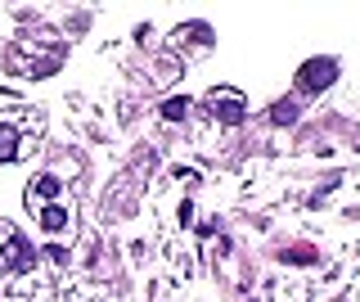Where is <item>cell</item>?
I'll return each mask as SVG.
<instances>
[{
  "label": "cell",
  "mask_w": 360,
  "mask_h": 302,
  "mask_svg": "<svg viewBox=\"0 0 360 302\" xmlns=\"http://www.w3.org/2000/svg\"><path fill=\"white\" fill-rule=\"evenodd\" d=\"M185 113H189L185 95H180V100H167V104H163V118H167V122H180V118H185Z\"/></svg>",
  "instance_id": "ba28073f"
},
{
  "label": "cell",
  "mask_w": 360,
  "mask_h": 302,
  "mask_svg": "<svg viewBox=\"0 0 360 302\" xmlns=\"http://www.w3.org/2000/svg\"><path fill=\"white\" fill-rule=\"evenodd\" d=\"M45 253H50V262H68V248H59V244H50Z\"/></svg>",
  "instance_id": "9c48e42d"
},
{
  "label": "cell",
  "mask_w": 360,
  "mask_h": 302,
  "mask_svg": "<svg viewBox=\"0 0 360 302\" xmlns=\"http://www.w3.org/2000/svg\"><path fill=\"white\" fill-rule=\"evenodd\" d=\"M18 118H0V163H14L18 158Z\"/></svg>",
  "instance_id": "3957f363"
},
{
  "label": "cell",
  "mask_w": 360,
  "mask_h": 302,
  "mask_svg": "<svg viewBox=\"0 0 360 302\" xmlns=\"http://www.w3.org/2000/svg\"><path fill=\"white\" fill-rule=\"evenodd\" d=\"M297 118H302V104H297V100H279V104L270 109V122H275V127H293Z\"/></svg>",
  "instance_id": "277c9868"
},
{
  "label": "cell",
  "mask_w": 360,
  "mask_h": 302,
  "mask_svg": "<svg viewBox=\"0 0 360 302\" xmlns=\"http://www.w3.org/2000/svg\"><path fill=\"white\" fill-rule=\"evenodd\" d=\"M338 81V59H311V63H302V72H297V86L302 90H329Z\"/></svg>",
  "instance_id": "7a4b0ae2"
},
{
  "label": "cell",
  "mask_w": 360,
  "mask_h": 302,
  "mask_svg": "<svg viewBox=\"0 0 360 302\" xmlns=\"http://www.w3.org/2000/svg\"><path fill=\"white\" fill-rule=\"evenodd\" d=\"M36 194H41V199H54V194H59V176H41V181L32 185V199Z\"/></svg>",
  "instance_id": "8992f818"
},
{
  "label": "cell",
  "mask_w": 360,
  "mask_h": 302,
  "mask_svg": "<svg viewBox=\"0 0 360 302\" xmlns=\"http://www.w3.org/2000/svg\"><path fill=\"white\" fill-rule=\"evenodd\" d=\"M284 262H293V267H311V262H316V248H284Z\"/></svg>",
  "instance_id": "52a82bcc"
},
{
  "label": "cell",
  "mask_w": 360,
  "mask_h": 302,
  "mask_svg": "<svg viewBox=\"0 0 360 302\" xmlns=\"http://www.w3.org/2000/svg\"><path fill=\"white\" fill-rule=\"evenodd\" d=\"M41 225H45V230H63V225H68V207L45 203V207H41Z\"/></svg>",
  "instance_id": "5b68a950"
},
{
  "label": "cell",
  "mask_w": 360,
  "mask_h": 302,
  "mask_svg": "<svg viewBox=\"0 0 360 302\" xmlns=\"http://www.w3.org/2000/svg\"><path fill=\"white\" fill-rule=\"evenodd\" d=\"M207 113H212L221 127H239V122L248 118V100H243L234 86H216L212 95H207Z\"/></svg>",
  "instance_id": "6da1fadb"
}]
</instances>
